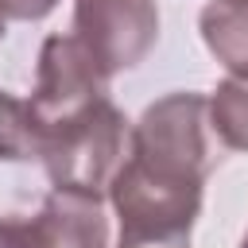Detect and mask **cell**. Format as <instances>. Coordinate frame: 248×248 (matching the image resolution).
<instances>
[{
	"mask_svg": "<svg viewBox=\"0 0 248 248\" xmlns=\"http://www.w3.org/2000/svg\"><path fill=\"white\" fill-rule=\"evenodd\" d=\"M0 248H108L101 198L50 190L35 213H0Z\"/></svg>",
	"mask_w": 248,
	"mask_h": 248,
	"instance_id": "obj_3",
	"label": "cell"
},
{
	"mask_svg": "<svg viewBox=\"0 0 248 248\" xmlns=\"http://www.w3.org/2000/svg\"><path fill=\"white\" fill-rule=\"evenodd\" d=\"M202 39L232 78H248V0L205 4Z\"/></svg>",
	"mask_w": 248,
	"mask_h": 248,
	"instance_id": "obj_5",
	"label": "cell"
},
{
	"mask_svg": "<svg viewBox=\"0 0 248 248\" xmlns=\"http://www.w3.org/2000/svg\"><path fill=\"white\" fill-rule=\"evenodd\" d=\"M116 248H190V244H128V240H120Z\"/></svg>",
	"mask_w": 248,
	"mask_h": 248,
	"instance_id": "obj_9",
	"label": "cell"
},
{
	"mask_svg": "<svg viewBox=\"0 0 248 248\" xmlns=\"http://www.w3.org/2000/svg\"><path fill=\"white\" fill-rule=\"evenodd\" d=\"M209 124L225 147L248 151V78H225L209 97Z\"/></svg>",
	"mask_w": 248,
	"mask_h": 248,
	"instance_id": "obj_7",
	"label": "cell"
},
{
	"mask_svg": "<svg viewBox=\"0 0 248 248\" xmlns=\"http://www.w3.org/2000/svg\"><path fill=\"white\" fill-rule=\"evenodd\" d=\"M128 132L132 128L120 116V108L108 97H101L74 116L43 124L39 163L46 167L54 190L105 198L108 182H112V174L128 151Z\"/></svg>",
	"mask_w": 248,
	"mask_h": 248,
	"instance_id": "obj_1",
	"label": "cell"
},
{
	"mask_svg": "<svg viewBox=\"0 0 248 248\" xmlns=\"http://www.w3.org/2000/svg\"><path fill=\"white\" fill-rule=\"evenodd\" d=\"M74 35L112 78L147 58L159 39L155 0H74Z\"/></svg>",
	"mask_w": 248,
	"mask_h": 248,
	"instance_id": "obj_2",
	"label": "cell"
},
{
	"mask_svg": "<svg viewBox=\"0 0 248 248\" xmlns=\"http://www.w3.org/2000/svg\"><path fill=\"white\" fill-rule=\"evenodd\" d=\"M58 0H0L4 19H43Z\"/></svg>",
	"mask_w": 248,
	"mask_h": 248,
	"instance_id": "obj_8",
	"label": "cell"
},
{
	"mask_svg": "<svg viewBox=\"0 0 248 248\" xmlns=\"http://www.w3.org/2000/svg\"><path fill=\"white\" fill-rule=\"evenodd\" d=\"M43 155V120L35 116L31 101L12 97L0 89V159L27 163Z\"/></svg>",
	"mask_w": 248,
	"mask_h": 248,
	"instance_id": "obj_6",
	"label": "cell"
},
{
	"mask_svg": "<svg viewBox=\"0 0 248 248\" xmlns=\"http://www.w3.org/2000/svg\"><path fill=\"white\" fill-rule=\"evenodd\" d=\"M101 97H108V74L89 54V46L78 35H50L39 50V78L31 93L35 116L43 124H54Z\"/></svg>",
	"mask_w": 248,
	"mask_h": 248,
	"instance_id": "obj_4",
	"label": "cell"
},
{
	"mask_svg": "<svg viewBox=\"0 0 248 248\" xmlns=\"http://www.w3.org/2000/svg\"><path fill=\"white\" fill-rule=\"evenodd\" d=\"M240 248H248V232H244V240H240Z\"/></svg>",
	"mask_w": 248,
	"mask_h": 248,
	"instance_id": "obj_10",
	"label": "cell"
}]
</instances>
